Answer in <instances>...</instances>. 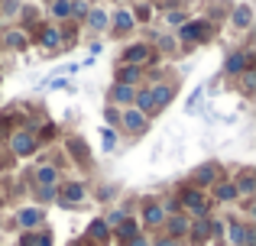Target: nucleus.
<instances>
[{"label":"nucleus","instance_id":"10","mask_svg":"<svg viewBox=\"0 0 256 246\" xmlns=\"http://www.w3.org/2000/svg\"><path fill=\"white\" fill-rule=\"evenodd\" d=\"M192 178H194L198 185H218V182H220V169H218V165H198Z\"/></svg>","mask_w":256,"mask_h":246},{"label":"nucleus","instance_id":"33","mask_svg":"<svg viewBox=\"0 0 256 246\" xmlns=\"http://www.w3.org/2000/svg\"><path fill=\"white\" fill-rule=\"evenodd\" d=\"M124 246H150V240H146L143 234H136V237H133V240H126Z\"/></svg>","mask_w":256,"mask_h":246},{"label":"nucleus","instance_id":"26","mask_svg":"<svg viewBox=\"0 0 256 246\" xmlns=\"http://www.w3.org/2000/svg\"><path fill=\"white\" fill-rule=\"evenodd\" d=\"M240 81H244V91H246V94H250V91L256 88V71H253V68H246L244 75H240Z\"/></svg>","mask_w":256,"mask_h":246},{"label":"nucleus","instance_id":"36","mask_svg":"<svg viewBox=\"0 0 256 246\" xmlns=\"http://www.w3.org/2000/svg\"><path fill=\"white\" fill-rule=\"evenodd\" d=\"M152 246H178V240H172V237H162V240H156Z\"/></svg>","mask_w":256,"mask_h":246},{"label":"nucleus","instance_id":"20","mask_svg":"<svg viewBox=\"0 0 256 246\" xmlns=\"http://www.w3.org/2000/svg\"><path fill=\"white\" fill-rule=\"evenodd\" d=\"M214 198H218V201H234V198H237L234 182H218L214 185Z\"/></svg>","mask_w":256,"mask_h":246},{"label":"nucleus","instance_id":"21","mask_svg":"<svg viewBox=\"0 0 256 246\" xmlns=\"http://www.w3.org/2000/svg\"><path fill=\"white\" fill-rule=\"evenodd\" d=\"M114 26H117V29H133V26H136V16H133L130 10H117L114 13Z\"/></svg>","mask_w":256,"mask_h":246},{"label":"nucleus","instance_id":"11","mask_svg":"<svg viewBox=\"0 0 256 246\" xmlns=\"http://www.w3.org/2000/svg\"><path fill=\"white\" fill-rule=\"evenodd\" d=\"M133 97H136L133 84H114V88H110V101H114V104H124V107H130Z\"/></svg>","mask_w":256,"mask_h":246},{"label":"nucleus","instance_id":"4","mask_svg":"<svg viewBox=\"0 0 256 246\" xmlns=\"http://www.w3.org/2000/svg\"><path fill=\"white\" fill-rule=\"evenodd\" d=\"M124 58H126V65H133V68H140L143 62H150L152 58V49L146 42H136V45H130V49L124 52Z\"/></svg>","mask_w":256,"mask_h":246},{"label":"nucleus","instance_id":"35","mask_svg":"<svg viewBox=\"0 0 256 246\" xmlns=\"http://www.w3.org/2000/svg\"><path fill=\"white\" fill-rule=\"evenodd\" d=\"M169 23H172V26H182V23H185V13H175V10H172V13H169Z\"/></svg>","mask_w":256,"mask_h":246},{"label":"nucleus","instance_id":"27","mask_svg":"<svg viewBox=\"0 0 256 246\" xmlns=\"http://www.w3.org/2000/svg\"><path fill=\"white\" fill-rule=\"evenodd\" d=\"M6 45H10V49H20V45H26V36H23V32H16V29L6 32Z\"/></svg>","mask_w":256,"mask_h":246},{"label":"nucleus","instance_id":"18","mask_svg":"<svg viewBox=\"0 0 256 246\" xmlns=\"http://www.w3.org/2000/svg\"><path fill=\"white\" fill-rule=\"evenodd\" d=\"M234 188H237V195H253V191H256V178H253V172H244V175L234 182Z\"/></svg>","mask_w":256,"mask_h":246},{"label":"nucleus","instance_id":"37","mask_svg":"<svg viewBox=\"0 0 256 246\" xmlns=\"http://www.w3.org/2000/svg\"><path fill=\"white\" fill-rule=\"evenodd\" d=\"M39 246H52V234H39Z\"/></svg>","mask_w":256,"mask_h":246},{"label":"nucleus","instance_id":"14","mask_svg":"<svg viewBox=\"0 0 256 246\" xmlns=\"http://www.w3.org/2000/svg\"><path fill=\"white\" fill-rule=\"evenodd\" d=\"M42 211H39V208H26V211H20V227H26V230H30V227H39V224H42Z\"/></svg>","mask_w":256,"mask_h":246},{"label":"nucleus","instance_id":"24","mask_svg":"<svg viewBox=\"0 0 256 246\" xmlns=\"http://www.w3.org/2000/svg\"><path fill=\"white\" fill-rule=\"evenodd\" d=\"M52 16L56 19H68L72 16V0H52Z\"/></svg>","mask_w":256,"mask_h":246},{"label":"nucleus","instance_id":"28","mask_svg":"<svg viewBox=\"0 0 256 246\" xmlns=\"http://www.w3.org/2000/svg\"><path fill=\"white\" fill-rule=\"evenodd\" d=\"M72 16H88V0H72Z\"/></svg>","mask_w":256,"mask_h":246},{"label":"nucleus","instance_id":"9","mask_svg":"<svg viewBox=\"0 0 256 246\" xmlns=\"http://www.w3.org/2000/svg\"><path fill=\"white\" fill-rule=\"evenodd\" d=\"M150 97H152V107H156V114H159L162 107L172 104V88L169 84H156V88H150Z\"/></svg>","mask_w":256,"mask_h":246},{"label":"nucleus","instance_id":"7","mask_svg":"<svg viewBox=\"0 0 256 246\" xmlns=\"http://www.w3.org/2000/svg\"><path fill=\"white\" fill-rule=\"evenodd\" d=\"M82 198H84V185H82V182H68V185H62V195H58V201H62L65 208L78 204Z\"/></svg>","mask_w":256,"mask_h":246},{"label":"nucleus","instance_id":"12","mask_svg":"<svg viewBox=\"0 0 256 246\" xmlns=\"http://www.w3.org/2000/svg\"><path fill=\"white\" fill-rule=\"evenodd\" d=\"M188 234H192V240H194V243L211 240V221H208V217H201V221L188 224Z\"/></svg>","mask_w":256,"mask_h":246},{"label":"nucleus","instance_id":"29","mask_svg":"<svg viewBox=\"0 0 256 246\" xmlns=\"http://www.w3.org/2000/svg\"><path fill=\"white\" fill-rule=\"evenodd\" d=\"M68 149H72V152H78L82 159H88V146H84V139H72V143H68Z\"/></svg>","mask_w":256,"mask_h":246},{"label":"nucleus","instance_id":"1","mask_svg":"<svg viewBox=\"0 0 256 246\" xmlns=\"http://www.w3.org/2000/svg\"><path fill=\"white\" fill-rule=\"evenodd\" d=\"M178 36L185 39V42H201V39L211 36V26H208L204 19H192V23H182Z\"/></svg>","mask_w":256,"mask_h":246},{"label":"nucleus","instance_id":"2","mask_svg":"<svg viewBox=\"0 0 256 246\" xmlns=\"http://www.w3.org/2000/svg\"><path fill=\"white\" fill-rule=\"evenodd\" d=\"M182 204H185V208L192 211V214L198 217V221H201V217H208V198L201 195L198 188H188L185 195H182Z\"/></svg>","mask_w":256,"mask_h":246},{"label":"nucleus","instance_id":"15","mask_svg":"<svg viewBox=\"0 0 256 246\" xmlns=\"http://www.w3.org/2000/svg\"><path fill=\"white\" fill-rule=\"evenodd\" d=\"M166 227H169V237H172V240H178L182 234H188V221L182 214H172L169 221H166Z\"/></svg>","mask_w":256,"mask_h":246},{"label":"nucleus","instance_id":"34","mask_svg":"<svg viewBox=\"0 0 256 246\" xmlns=\"http://www.w3.org/2000/svg\"><path fill=\"white\" fill-rule=\"evenodd\" d=\"M20 246H39V234H23V243Z\"/></svg>","mask_w":256,"mask_h":246},{"label":"nucleus","instance_id":"19","mask_svg":"<svg viewBox=\"0 0 256 246\" xmlns=\"http://www.w3.org/2000/svg\"><path fill=\"white\" fill-rule=\"evenodd\" d=\"M88 237L98 243H107V237H110V227H107L104 221H91V227H88Z\"/></svg>","mask_w":256,"mask_h":246},{"label":"nucleus","instance_id":"23","mask_svg":"<svg viewBox=\"0 0 256 246\" xmlns=\"http://www.w3.org/2000/svg\"><path fill=\"white\" fill-rule=\"evenodd\" d=\"M140 81V68H133V65H124V68L117 71V84H133Z\"/></svg>","mask_w":256,"mask_h":246},{"label":"nucleus","instance_id":"31","mask_svg":"<svg viewBox=\"0 0 256 246\" xmlns=\"http://www.w3.org/2000/svg\"><path fill=\"white\" fill-rule=\"evenodd\" d=\"M39 198H42V201H52V198H58V188L56 185H46V188H39Z\"/></svg>","mask_w":256,"mask_h":246},{"label":"nucleus","instance_id":"6","mask_svg":"<svg viewBox=\"0 0 256 246\" xmlns=\"http://www.w3.org/2000/svg\"><path fill=\"white\" fill-rule=\"evenodd\" d=\"M250 65H253V55H250V52H234V55L227 58L224 68H227V75H244Z\"/></svg>","mask_w":256,"mask_h":246},{"label":"nucleus","instance_id":"5","mask_svg":"<svg viewBox=\"0 0 256 246\" xmlns=\"http://www.w3.org/2000/svg\"><path fill=\"white\" fill-rule=\"evenodd\" d=\"M230 23H234V29H250L253 26V6L250 3H237L234 13H230Z\"/></svg>","mask_w":256,"mask_h":246},{"label":"nucleus","instance_id":"25","mask_svg":"<svg viewBox=\"0 0 256 246\" xmlns=\"http://www.w3.org/2000/svg\"><path fill=\"white\" fill-rule=\"evenodd\" d=\"M39 39H42V45L56 49V45L62 42V32H58V29H42V36H39Z\"/></svg>","mask_w":256,"mask_h":246},{"label":"nucleus","instance_id":"17","mask_svg":"<svg viewBox=\"0 0 256 246\" xmlns=\"http://www.w3.org/2000/svg\"><path fill=\"white\" fill-rule=\"evenodd\" d=\"M140 234V224L136 221H133V217H124V224H120V227H117V237H120V240H133V237H136Z\"/></svg>","mask_w":256,"mask_h":246},{"label":"nucleus","instance_id":"16","mask_svg":"<svg viewBox=\"0 0 256 246\" xmlns=\"http://www.w3.org/2000/svg\"><path fill=\"white\" fill-rule=\"evenodd\" d=\"M36 182H39V188H46V185H56V182H58L56 165H39V169H36Z\"/></svg>","mask_w":256,"mask_h":246},{"label":"nucleus","instance_id":"32","mask_svg":"<svg viewBox=\"0 0 256 246\" xmlns=\"http://www.w3.org/2000/svg\"><path fill=\"white\" fill-rule=\"evenodd\" d=\"M120 227V224H124V211H110V214H107V227Z\"/></svg>","mask_w":256,"mask_h":246},{"label":"nucleus","instance_id":"13","mask_svg":"<svg viewBox=\"0 0 256 246\" xmlns=\"http://www.w3.org/2000/svg\"><path fill=\"white\" fill-rule=\"evenodd\" d=\"M84 23H88V29H107V23H110V19H107V13L100 10V6H94V10H88V16H84Z\"/></svg>","mask_w":256,"mask_h":246},{"label":"nucleus","instance_id":"8","mask_svg":"<svg viewBox=\"0 0 256 246\" xmlns=\"http://www.w3.org/2000/svg\"><path fill=\"white\" fill-rule=\"evenodd\" d=\"M10 146H13V152L16 156H30L32 149H36V139H32V133H13V139H10Z\"/></svg>","mask_w":256,"mask_h":246},{"label":"nucleus","instance_id":"3","mask_svg":"<svg viewBox=\"0 0 256 246\" xmlns=\"http://www.w3.org/2000/svg\"><path fill=\"white\" fill-rule=\"evenodd\" d=\"M120 123H124L126 133H146V126H150V120H146L143 114H136L133 107H126L124 114H120Z\"/></svg>","mask_w":256,"mask_h":246},{"label":"nucleus","instance_id":"22","mask_svg":"<svg viewBox=\"0 0 256 246\" xmlns=\"http://www.w3.org/2000/svg\"><path fill=\"white\" fill-rule=\"evenodd\" d=\"M143 221H146V224H152V227H156V224H162V221H166V211L159 208V204H150V208L143 211Z\"/></svg>","mask_w":256,"mask_h":246},{"label":"nucleus","instance_id":"30","mask_svg":"<svg viewBox=\"0 0 256 246\" xmlns=\"http://www.w3.org/2000/svg\"><path fill=\"white\" fill-rule=\"evenodd\" d=\"M104 133V149H114V146H117V133L110 130V126H107V130H100Z\"/></svg>","mask_w":256,"mask_h":246}]
</instances>
